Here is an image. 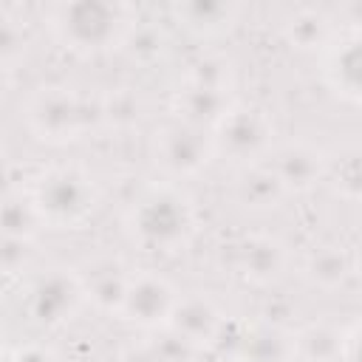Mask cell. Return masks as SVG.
Instances as JSON below:
<instances>
[{"instance_id":"cell-1","label":"cell","mask_w":362,"mask_h":362,"mask_svg":"<svg viewBox=\"0 0 362 362\" xmlns=\"http://www.w3.org/2000/svg\"><path fill=\"white\" fill-rule=\"evenodd\" d=\"M45 23L62 48H68L79 57H93V54L110 51L116 45H124L136 20L130 17L127 6L79 0V3L48 6Z\"/></svg>"},{"instance_id":"cell-2","label":"cell","mask_w":362,"mask_h":362,"mask_svg":"<svg viewBox=\"0 0 362 362\" xmlns=\"http://www.w3.org/2000/svg\"><path fill=\"white\" fill-rule=\"evenodd\" d=\"M127 226L141 249L173 255L195 235V206L175 184L164 181L139 195L127 212Z\"/></svg>"},{"instance_id":"cell-3","label":"cell","mask_w":362,"mask_h":362,"mask_svg":"<svg viewBox=\"0 0 362 362\" xmlns=\"http://www.w3.org/2000/svg\"><path fill=\"white\" fill-rule=\"evenodd\" d=\"M28 192L42 226L48 229H76L99 204L96 181L79 164H51L40 170Z\"/></svg>"},{"instance_id":"cell-4","label":"cell","mask_w":362,"mask_h":362,"mask_svg":"<svg viewBox=\"0 0 362 362\" xmlns=\"http://www.w3.org/2000/svg\"><path fill=\"white\" fill-rule=\"evenodd\" d=\"M90 122L99 119V99L96 107L65 85H45L40 88L25 105V124L28 130L48 144H68L76 141L82 133L90 130Z\"/></svg>"},{"instance_id":"cell-5","label":"cell","mask_w":362,"mask_h":362,"mask_svg":"<svg viewBox=\"0 0 362 362\" xmlns=\"http://www.w3.org/2000/svg\"><path fill=\"white\" fill-rule=\"evenodd\" d=\"M85 300L82 277L71 269H45L23 286L20 305L28 322L40 328H57L68 322Z\"/></svg>"},{"instance_id":"cell-6","label":"cell","mask_w":362,"mask_h":362,"mask_svg":"<svg viewBox=\"0 0 362 362\" xmlns=\"http://www.w3.org/2000/svg\"><path fill=\"white\" fill-rule=\"evenodd\" d=\"M272 119L260 107L235 105L212 133L215 156H223L238 167L260 164L272 153Z\"/></svg>"},{"instance_id":"cell-7","label":"cell","mask_w":362,"mask_h":362,"mask_svg":"<svg viewBox=\"0 0 362 362\" xmlns=\"http://www.w3.org/2000/svg\"><path fill=\"white\" fill-rule=\"evenodd\" d=\"M215 156V141L209 130L189 122L170 119L153 136V158L170 178H187L206 167Z\"/></svg>"},{"instance_id":"cell-8","label":"cell","mask_w":362,"mask_h":362,"mask_svg":"<svg viewBox=\"0 0 362 362\" xmlns=\"http://www.w3.org/2000/svg\"><path fill=\"white\" fill-rule=\"evenodd\" d=\"M178 300H181V294L170 286L167 277H161L156 272H133L119 317L144 331L167 328Z\"/></svg>"},{"instance_id":"cell-9","label":"cell","mask_w":362,"mask_h":362,"mask_svg":"<svg viewBox=\"0 0 362 362\" xmlns=\"http://www.w3.org/2000/svg\"><path fill=\"white\" fill-rule=\"evenodd\" d=\"M269 156L272 158L266 164L274 170L288 195L314 189L328 173V156L308 141H286Z\"/></svg>"},{"instance_id":"cell-10","label":"cell","mask_w":362,"mask_h":362,"mask_svg":"<svg viewBox=\"0 0 362 362\" xmlns=\"http://www.w3.org/2000/svg\"><path fill=\"white\" fill-rule=\"evenodd\" d=\"M325 82L345 99L362 102V31H345L322 51Z\"/></svg>"},{"instance_id":"cell-11","label":"cell","mask_w":362,"mask_h":362,"mask_svg":"<svg viewBox=\"0 0 362 362\" xmlns=\"http://www.w3.org/2000/svg\"><path fill=\"white\" fill-rule=\"evenodd\" d=\"M288 263V252L283 246V240H277L274 235H249L235 246V272L255 283V286H269L274 283L283 269Z\"/></svg>"},{"instance_id":"cell-12","label":"cell","mask_w":362,"mask_h":362,"mask_svg":"<svg viewBox=\"0 0 362 362\" xmlns=\"http://www.w3.org/2000/svg\"><path fill=\"white\" fill-rule=\"evenodd\" d=\"M167 328L189 345H195L198 351H204L218 342L221 331L226 328V320L209 297H181Z\"/></svg>"},{"instance_id":"cell-13","label":"cell","mask_w":362,"mask_h":362,"mask_svg":"<svg viewBox=\"0 0 362 362\" xmlns=\"http://www.w3.org/2000/svg\"><path fill=\"white\" fill-rule=\"evenodd\" d=\"M238 362H291L294 359V331L286 325L257 320L240 331L235 345Z\"/></svg>"},{"instance_id":"cell-14","label":"cell","mask_w":362,"mask_h":362,"mask_svg":"<svg viewBox=\"0 0 362 362\" xmlns=\"http://www.w3.org/2000/svg\"><path fill=\"white\" fill-rule=\"evenodd\" d=\"M79 277H82L85 300L96 311H105V314L122 311L133 272H127L119 260H96L88 266V274H79Z\"/></svg>"},{"instance_id":"cell-15","label":"cell","mask_w":362,"mask_h":362,"mask_svg":"<svg viewBox=\"0 0 362 362\" xmlns=\"http://www.w3.org/2000/svg\"><path fill=\"white\" fill-rule=\"evenodd\" d=\"M175 119L189 122L201 130L215 133V127L226 119V113L235 107L232 93L212 90V88H198V85H181L175 90Z\"/></svg>"},{"instance_id":"cell-16","label":"cell","mask_w":362,"mask_h":362,"mask_svg":"<svg viewBox=\"0 0 362 362\" xmlns=\"http://www.w3.org/2000/svg\"><path fill=\"white\" fill-rule=\"evenodd\" d=\"M286 195H288L286 187L280 184V178L274 175V170L266 161L240 167V173L235 178V198L246 209H255V212L277 209Z\"/></svg>"},{"instance_id":"cell-17","label":"cell","mask_w":362,"mask_h":362,"mask_svg":"<svg viewBox=\"0 0 362 362\" xmlns=\"http://www.w3.org/2000/svg\"><path fill=\"white\" fill-rule=\"evenodd\" d=\"M170 11L192 37H218L238 17V6L232 3H175Z\"/></svg>"},{"instance_id":"cell-18","label":"cell","mask_w":362,"mask_h":362,"mask_svg":"<svg viewBox=\"0 0 362 362\" xmlns=\"http://www.w3.org/2000/svg\"><path fill=\"white\" fill-rule=\"evenodd\" d=\"M345 334L331 322H308L294 331V359L300 362H342Z\"/></svg>"},{"instance_id":"cell-19","label":"cell","mask_w":362,"mask_h":362,"mask_svg":"<svg viewBox=\"0 0 362 362\" xmlns=\"http://www.w3.org/2000/svg\"><path fill=\"white\" fill-rule=\"evenodd\" d=\"M351 272H354V255H348L337 243L317 246L305 257V277L314 286H320V288H337V286H342Z\"/></svg>"},{"instance_id":"cell-20","label":"cell","mask_w":362,"mask_h":362,"mask_svg":"<svg viewBox=\"0 0 362 362\" xmlns=\"http://www.w3.org/2000/svg\"><path fill=\"white\" fill-rule=\"evenodd\" d=\"M3 226H6V238H17V240H28V243L42 229V221L37 215V206H34L28 189H8L6 192Z\"/></svg>"},{"instance_id":"cell-21","label":"cell","mask_w":362,"mask_h":362,"mask_svg":"<svg viewBox=\"0 0 362 362\" xmlns=\"http://www.w3.org/2000/svg\"><path fill=\"white\" fill-rule=\"evenodd\" d=\"M286 37L297 48H305V51L320 48V51H325L328 42L334 40V28H331V23H328L325 14H320L314 8H300V11H294L288 17Z\"/></svg>"},{"instance_id":"cell-22","label":"cell","mask_w":362,"mask_h":362,"mask_svg":"<svg viewBox=\"0 0 362 362\" xmlns=\"http://www.w3.org/2000/svg\"><path fill=\"white\" fill-rule=\"evenodd\" d=\"M184 82H187V85H198V88H212V90L232 93L235 68H232V62H229L226 54L209 51V54H201L198 59L189 62Z\"/></svg>"},{"instance_id":"cell-23","label":"cell","mask_w":362,"mask_h":362,"mask_svg":"<svg viewBox=\"0 0 362 362\" xmlns=\"http://www.w3.org/2000/svg\"><path fill=\"white\" fill-rule=\"evenodd\" d=\"M325 178H331L334 189L342 198L362 201V150L351 147V150H342L334 158H328Z\"/></svg>"},{"instance_id":"cell-24","label":"cell","mask_w":362,"mask_h":362,"mask_svg":"<svg viewBox=\"0 0 362 362\" xmlns=\"http://www.w3.org/2000/svg\"><path fill=\"white\" fill-rule=\"evenodd\" d=\"M139 113H141V102L130 88H116L99 96V119L107 127H116V130L133 127L139 122Z\"/></svg>"},{"instance_id":"cell-25","label":"cell","mask_w":362,"mask_h":362,"mask_svg":"<svg viewBox=\"0 0 362 362\" xmlns=\"http://www.w3.org/2000/svg\"><path fill=\"white\" fill-rule=\"evenodd\" d=\"M133 62H153L161 59L167 51V37L161 34V28L150 25V23H133L124 45H122Z\"/></svg>"},{"instance_id":"cell-26","label":"cell","mask_w":362,"mask_h":362,"mask_svg":"<svg viewBox=\"0 0 362 362\" xmlns=\"http://www.w3.org/2000/svg\"><path fill=\"white\" fill-rule=\"evenodd\" d=\"M156 351H158V359L161 362H192V356L198 354L195 345H189L187 339H181L175 331L164 328V334L158 339H153Z\"/></svg>"},{"instance_id":"cell-27","label":"cell","mask_w":362,"mask_h":362,"mask_svg":"<svg viewBox=\"0 0 362 362\" xmlns=\"http://www.w3.org/2000/svg\"><path fill=\"white\" fill-rule=\"evenodd\" d=\"M25 51V37H23V28L14 25V20L3 17V28H0V57H3V65L6 71L14 68V62L23 57Z\"/></svg>"},{"instance_id":"cell-28","label":"cell","mask_w":362,"mask_h":362,"mask_svg":"<svg viewBox=\"0 0 362 362\" xmlns=\"http://www.w3.org/2000/svg\"><path fill=\"white\" fill-rule=\"evenodd\" d=\"M6 359L8 362H57L54 351L45 348L42 342H25V345L8 348L6 351Z\"/></svg>"},{"instance_id":"cell-29","label":"cell","mask_w":362,"mask_h":362,"mask_svg":"<svg viewBox=\"0 0 362 362\" xmlns=\"http://www.w3.org/2000/svg\"><path fill=\"white\" fill-rule=\"evenodd\" d=\"M119 362H161V359H158V351L153 342H133L122 351Z\"/></svg>"},{"instance_id":"cell-30","label":"cell","mask_w":362,"mask_h":362,"mask_svg":"<svg viewBox=\"0 0 362 362\" xmlns=\"http://www.w3.org/2000/svg\"><path fill=\"white\" fill-rule=\"evenodd\" d=\"M342 362H362V322H359V325H354V328L345 334Z\"/></svg>"},{"instance_id":"cell-31","label":"cell","mask_w":362,"mask_h":362,"mask_svg":"<svg viewBox=\"0 0 362 362\" xmlns=\"http://www.w3.org/2000/svg\"><path fill=\"white\" fill-rule=\"evenodd\" d=\"M339 17L351 31H362V3H348L339 8Z\"/></svg>"},{"instance_id":"cell-32","label":"cell","mask_w":362,"mask_h":362,"mask_svg":"<svg viewBox=\"0 0 362 362\" xmlns=\"http://www.w3.org/2000/svg\"><path fill=\"white\" fill-rule=\"evenodd\" d=\"M354 272H356L359 280H362V243H359V249L354 252Z\"/></svg>"},{"instance_id":"cell-33","label":"cell","mask_w":362,"mask_h":362,"mask_svg":"<svg viewBox=\"0 0 362 362\" xmlns=\"http://www.w3.org/2000/svg\"><path fill=\"white\" fill-rule=\"evenodd\" d=\"M291 362H300V359H291Z\"/></svg>"}]
</instances>
